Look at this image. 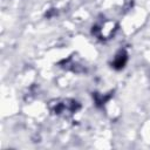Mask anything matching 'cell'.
Here are the masks:
<instances>
[{
  "label": "cell",
  "mask_w": 150,
  "mask_h": 150,
  "mask_svg": "<svg viewBox=\"0 0 150 150\" xmlns=\"http://www.w3.org/2000/svg\"><path fill=\"white\" fill-rule=\"evenodd\" d=\"M125 60H127V56H125V54H124V52L122 53H120V55L116 57V60L114 61V67L115 68H122L123 67V64H124V62H125Z\"/></svg>",
  "instance_id": "6da1fadb"
}]
</instances>
